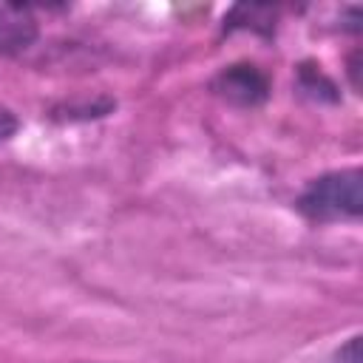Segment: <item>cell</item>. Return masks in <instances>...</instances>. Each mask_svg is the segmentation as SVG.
<instances>
[{
  "instance_id": "cell-2",
  "label": "cell",
  "mask_w": 363,
  "mask_h": 363,
  "mask_svg": "<svg viewBox=\"0 0 363 363\" xmlns=\"http://www.w3.org/2000/svg\"><path fill=\"white\" fill-rule=\"evenodd\" d=\"M213 91L221 99H227V102H233L238 108H255L269 96V79L255 65L241 62V65L224 68L213 79Z\"/></svg>"
},
{
  "instance_id": "cell-7",
  "label": "cell",
  "mask_w": 363,
  "mask_h": 363,
  "mask_svg": "<svg viewBox=\"0 0 363 363\" xmlns=\"http://www.w3.org/2000/svg\"><path fill=\"white\" fill-rule=\"evenodd\" d=\"M17 128H20L17 116H14L9 108H0V145H3V142H9V139L17 133Z\"/></svg>"
},
{
  "instance_id": "cell-4",
  "label": "cell",
  "mask_w": 363,
  "mask_h": 363,
  "mask_svg": "<svg viewBox=\"0 0 363 363\" xmlns=\"http://www.w3.org/2000/svg\"><path fill=\"white\" fill-rule=\"evenodd\" d=\"M272 20H275V9L272 6H235L224 23L227 28H261V31H272Z\"/></svg>"
},
{
  "instance_id": "cell-8",
  "label": "cell",
  "mask_w": 363,
  "mask_h": 363,
  "mask_svg": "<svg viewBox=\"0 0 363 363\" xmlns=\"http://www.w3.org/2000/svg\"><path fill=\"white\" fill-rule=\"evenodd\" d=\"M349 77H352V88L354 91H360V51H354L352 54V60H349Z\"/></svg>"
},
{
  "instance_id": "cell-1",
  "label": "cell",
  "mask_w": 363,
  "mask_h": 363,
  "mask_svg": "<svg viewBox=\"0 0 363 363\" xmlns=\"http://www.w3.org/2000/svg\"><path fill=\"white\" fill-rule=\"evenodd\" d=\"M298 210L312 221L357 218L363 213V173L349 167L318 176L298 196Z\"/></svg>"
},
{
  "instance_id": "cell-6",
  "label": "cell",
  "mask_w": 363,
  "mask_h": 363,
  "mask_svg": "<svg viewBox=\"0 0 363 363\" xmlns=\"http://www.w3.org/2000/svg\"><path fill=\"white\" fill-rule=\"evenodd\" d=\"M337 363H360V337H349L346 346H340L335 352Z\"/></svg>"
},
{
  "instance_id": "cell-5",
  "label": "cell",
  "mask_w": 363,
  "mask_h": 363,
  "mask_svg": "<svg viewBox=\"0 0 363 363\" xmlns=\"http://www.w3.org/2000/svg\"><path fill=\"white\" fill-rule=\"evenodd\" d=\"M301 88L306 94H312V96H326V99H335L337 96L335 94V85L318 68H312V65H303L301 68Z\"/></svg>"
},
{
  "instance_id": "cell-3",
  "label": "cell",
  "mask_w": 363,
  "mask_h": 363,
  "mask_svg": "<svg viewBox=\"0 0 363 363\" xmlns=\"http://www.w3.org/2000/svg\"><path fill=\"white\" fill-rule=\"evenodd\" d=\"M40 28L37 17L23 3H0V54L14 57L34 45Z\"/></svg>"
}]
</instances>
